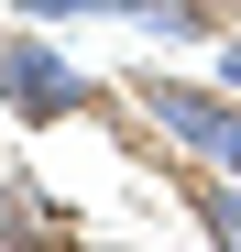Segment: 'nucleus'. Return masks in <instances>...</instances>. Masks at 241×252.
<instances>
[{
	"instance_id": "obj_1",
	"label": "nucleus",
	"mask_w": 241,
	"mask_h": 252,
	"mask_svg": "<svg viewBox=\"0 0 241 252\" xmlns=\"http://www.w3.org/2000/svg\"><path fill=\"white\" fill-rule=\"evenodd\" d=\"M143 110H153V132H165L176 154H209L219 176H241V88H186V77L153 66L143 77Z\"/></svg>"
},
{
	"instance_id": "obj_2",
	"label": "nucleus",
	"mask_w": 241,
	"mask_h": 252,
	"mask_svg": "<svg viewBox=\"0 0 241 252\" xmlns=\"http://www.w3.org/2000/svg\"><path fill=\"white\" fill-rule=\"evenodd\" d=\"M11 110L33 121V132H55V121H77V110H99V88L77 77L55 44H33V33H11Z\"/></svg>"
},
{
	"instance_id": "obj_3",
	"label": "nucleus",
	"mask_w": 241,
	"mask_h": 252,
	"mask_svg": "<svg viewBox=\"0 0 241 252\" xmlns=\"http://www.w3.org/2000/svg\"><path fill=\"white\" fill-rule=\"evenodd\" d=\"M44 230V208H33V187L22 176H0V241H33Z\"/></svg>"
},
{
	"instance_id": "obj_4",
	"label": "nucleus",
	"mask_w": 241,
	"mask_h": 252,
	"mask_svg": "<svg viewBox=\"0 0 241 252\" xmlns=\"http://www.w3.org/2000/svg\"><path fill=\"white\" fill-rule=\"evenodd\" d=\"M197 220H209L219 241H241V176H219V187H197Z\"/></svg>"
},
{
	"instance_id": "obj_5",
	"label": "nucleus",
	"mask_w": 241,
	"mask_h": 252,
	"mask_svg": "<svg viewBox=\"0 0 241 252\" xmlns=\"http://www.w3.org/2000/svg\"><path fill=\"white\" fill-rule=\"evenodd\" d=\"M11 11H33V22H77V11H99V0H11Z\"/></svg>"
},
{
	"instance_id": "obj_6",
	"label": "nucleus",
	"mask_w": 241,
	"mask_h": 252,
	"mask_svg": "<svg viewBox=\"0 0 241 252\" xmlns=\"http://www.w3.org/2000/svg\"><path fill=\"white\" fill-rule=\"evenodd\" d=\"M219 88H241V44H219Z\"/></svg>"
},
{
	"instance_id": "obj_7",
	"label": "nucleus",
	"mask_w": 241,
	"mask_h": 252,
	"mask_svg": "<svg viewBox=\"0 0 241 252\" xmlns=\"http://www.w3.org/2000/svg\"><path fill=\"white\" fill-rule=\"evenodd\" d=\"M0 110H11V33H0Z\"/></svg>"
},
{
	"instance_id": "obj_8",
	"label": "nucleus",
	"mask_w": 241,
	"mask_h": 252,
	"mask_svg": "<svg viewBox=\"0 0 241 252\" xmlns=\"http://www.w3.org/2000/svg\"><path fill=\"white\" fill-rule=\"evenodd\" d=\"M110 11H120V0H110Z\"/></svg>"
}]
</instances>
